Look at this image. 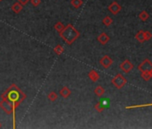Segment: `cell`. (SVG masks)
<instances>
[{
	"label": "cell",
	"instance_id": "6da1fadb",
	"mask_svg": "<svg viewBox=\"0 0 152 129\" xmlns=\"http://www.w3.org/2000/svg\"><path fill=\"white\" fill-rule=\"evenodd\" d=\"M26 97L25 93L15 84H11L1 94V98H5L12 102L15 109L22 101L25 100Z\"/></svg>",
	"mask_w": 152,
	"mask_h": 129
},
{
	"label": "cell",
	"instance_id": "7a4b0ae2",
	"mask_svg": "<svg viewBox=\"0 0 152 129\" xmlns=\"http://www.w3.org/2000/svg\"><path fill=\"white\" fill-rule=\"evenodd\" d=\"M62 40L68 45H72L79 37L80 32L73 26V24L69 23L66 26H65V29L59 33Z\"/></svg>",
	"mask_w": 152,
	"mask_h": 129
},
{
	"label": "cell",
	"instance_id": "3957f363",
	"mask_svg": "<svg viewBox=\"0 0 152 129\" xmlns=\"http://www.w3.org/2000/svg\"><path fill=\"white\" fill-rule=\"evenodd\" d=\"M0 109H2L6 114L14 116V123H15V109L14 108V105L12 104L8 100L5 98H1L0 101Z\"/></svg>",
	"mask_w": 152,
	"mask_h": 129
},
{
	"label": "cell",
	"instance_id": "277c9868",
	"mask_svg": "<svg viewBox=\"0 0 152 129\" xmlns=\"http://www.w3.org/2000/svg\"><path fill=\"white\" fill-rule=\"evenodd\" d=\"M111 83L116 89H122L126 84L127 80L125 79V77L123 76V75L117 74L111 80Z\"/></svg>",
	"mask_w": 152,
	"mask_h": 129
},
{
	"label": "cell",
	"instance_id": "5b68a950",
	"mask_svg": "<svg viewBox=\"0 0 152 129\" xmlns=\"http://www.w3.org/2000/svg\"><path fill=\"white\" fill-rule=\"evenodd\" d=\"M138 70L140 72H150L152 70V63L148 58L145 59L142 63H141L138 66Z\"/></svg>",
	"mask_w": 152,
	"mask_h": 129
},
{
	"label": "cell",
	"instance_id": "8992f818",
	"mask_svg": "<svg viewBox=\"0 0 152 129\" xmlns=\"http://www.w3.org/2000/svg\"><path fill=\"white\" fill-rule=\"evenodd\" d=\"M99 64L102 66L103 68L108 69V68H109V67L112 66V64H113V59H112V58H111L109 56L106 55V56H102V57L100 58Z\"/></svg>",
	"mask_w": 152,
	"mask_h": 129
},
{
	"label": "cell",
	"instance_id": "52a82bcc",
	"mask_svg": "<svg viewBox=\"0 0 152 129\" xmlns=\"http://www.w3.org/2000/svg\"><path fill=\"white\" fill-rule=\"evenodd\" d=\"M120 68H121L122 71H124V73H129L133 69V65L131 63L130 60L125 59L123 63H121Z\"/></svg>",
	"mask_w": 152,
	"mask_h": 129
},
{
	"label": "cell",
	"instance_id": "ba28073f",
	"mask_svg": "<svg viewBox=\"0 0 152 129\" xmlns=\"http://www.w3.org/2000/svg\"><path fill=\"white\" fill-rule=\"evenodd\" d=\"M121 9H122V6L116 1H114L108 6V11L110 12V13H112L113 15H117L119 12L121 11Z\"/></svg>",
	"mask_w": 152,
	"mask_h": 129
},
{
	"label": "cell",
	"instance_id": "9c48e42d",
	"mask_svg": "<svg viewBox=\"0 0 152 129\" xmlns=\"http://www.w3.org/2000/svg\"><path fill=\"white\" fill-rule=\"evenodd\" d=\"M97 40H98V41H99L100 44L106 45V44L109 41L110 38H109V36H108V35L106 32H102L101 34L99 35V37L97 38Z\"/></svg>",
	"mask_w": 152,
	"mask_h": 129
},
{
	"label": "cell",
	"instance_id": "30bf717a",
	"mask_svg": "<svg viewBox=\"0 0 152 129\" xmlns=\"http://www.w3.org/2000/svg\"><path fill=\"white\" fill-rule=\"evenodd\" d=\"M59 94L64 98V99H67L70 97V95L72 94V91L67 86H64L60 91H59Z\"/></svg>",
	"mask_w": 152,
	"mask_h": 129
},
{
	"label": "cell",
	"instance_id": "8fae6325",
	"mask_svg": "<svg viewBox=\"0 0 152 129\" xmlns=\"http://www.w3.org/2000/svg\"><path fill=\"white\" fill-rule=\"evenodd\" d=\"M88 76L92 82H94V83L99 79V75L96 70H91V71H90L88 74Z\"/></svg>",
	"mask_w": 152,
	"mask_h": 129
},
{
	"label": "cell",
	"instance_id": "7c38bea8",
	"mask_svg": "<svg viewBox=\"0 0 152 129\" xmlns=\"http://www.w3.org/2000/svg\"><path fill=\"white\" fill-rule=\"evenodd\" d=\"M22 4H20L19 2H16V3H15L13 6H12V7H11V9H12V11L14 12V13H15V14H19L20 12L22 10Z\"/></svg>",
	"mask_w": 152,
	"mask_h": 129
},
{
	"label": "cell",
	"instance_id": "4fadbf2b",
	"mask_svg": "<svg viewBox=\"0 0 152 129\" xmlns=\"http://www.w3.org/2000/svg\"><path fill=\"white\" fill-rule=\"evenodd\" d=\"M94 93L98 96V97H102L104 94H105V89L101 86V85H99L95 88L94 90Z\"/></svg>",
	"mask_w": 152,
	"mask_h": 129
},
{
	"label": "cell",
	"instance_id": "5bb4252c",
	"mask_svg": "<svg viewBox=\"0 0 152 129\" xmlns=\"http://www.w3.org/2000/svg\"><path fill=\"white\" fill-rule=\"evenodd\" d=\"M135 38L139 42H144L145 40V37H144V31H140L137 32V34L135 35Z\"/></svg>",
	"mask_w": 152,
	"mask_h": 129
},
{
	"label": "cell",
	"instance_id": "9a60e30c",
	"mask_svg": "<svg viewBox=\"0 0 152 129\" xmlns=\"http://www.w3.org/2000/svg\"><path fill=\"white\" fill-rule=\"evenodd\" d=\"M64 51H65V50H64V48H63V46L60 45V44L56 45V46L55 47V48H54V52H55L57 56L62 55V54L64 53Z\"/></svg>",
	"mask_w": 152,
	"mask_h": 129
},
{
	"label": "cell",
	"instance_id": "2e32d148",
	"mask_svg": "<svg viewBox=\"0 0 152 129\" xmlns=\"http://www.w3.org/2000/svg\"><path fill=\"white\" fill-rule=\"evenodd\" d=\"M71 5L74 8L78 9V8H80L81 6L83 5V0H71Z\"/></svg>",
	"mask_w": 152,
	"mask_h": 129
},
{
	"label": "cell",
	"instance_id": "e0dca14e",
	"mask_svg": "<svg viewBox=\"0 0 152 129\" xmlns=\"http://www.w3.org/2000/svg\"><path fill=\"white\" fill-rule=\"evenodd\" d=\"M95 109L99 112V113H101V112H103L104 110H105V109H106V107L104 106V104L101 102V100L100 101H99L96 105H95Z\"/></svg>",
	"mask_w": 152,
	"mask_h": 129
},
{
	"label": "cell",
	"instance_id": "ac0fdd59",
	"mask_svg": "<svg viewBox=\"0 0 152 129\" xmlns=\"http://www.w3.org/2000/svg\"><path fill=\"white\" fill-rule=\"evenodd\" d=\"M102 22H103V24L105 25V26H107V27H108V26H110L112 23H113V19L110 17V16H106L105 17L103 20H102Z\"/></svg>",
	"mask_w": 152,
	"mask_h": 129
},
{
	"label": "cell",
	"instance_id": "d6986e66",
	"mask_svg": "<svg viewBox=\"0 0 152 129\" xmlns=\"http://www.w3.org/2000/svg\"><path fill=\"white\" fill-rule=\"evenodd\" d=\"M54 28H55V30H56L58 33H60V32L65 29V25L63 24V23H62L61 22H57L56 23V24H55Z\"/></svg>",
	"mask_w": 152,
	"mask_h": 129
},
{
	"label": "cell",
	"instance_id": "ffe728a7",
	"mask_svg": "<svg viewBox=\"0 0 152 129\" xmlns=\"http://www.w3.org/2000/svg\"><path fill=\"white\" fill-rule=\"evenodd\" d=\"M139 18L141 19L142 21H147V20L149 18V15L148 12H146V11H142V12H141V13H140V15H139Z\"/></svg>",
	"mask_w": 152,
	"mask_h": 129
},
{
	"label": "cell",
	"instance_id": "44dd1931",
	"mask_svg": "<svg viewBox=\"0 0 152 129\" xmlns=\"http://www.w3.org/2000/svg\"><path fill=\"white\" fill-rule=\"evenodd\" d=\"M56 99H57V94H56V92H55V91H51V92H49V94H48V100H49V101L54 102V101L56 100Z\"/></svg>",
	"mask_w": 152,
	"mask_h": 129
},
{
	"label": "cell",
	"instance_id": "7402d4cb",
	"mask_svg": "<svg viewBox=\"0 0 152 129\" xmlns=\"http://www.w3.org/2000/svg\"><path fill=\"white\" fill-rule=\"evenodd\" d=\"M142 77L144 81H149L151 79L150 72H142Z\"/></svg>",
	"mask_w": 152,
	"mask_h": 129
},
{
	"label": "cell",
	"instance_id": "603a6c76",
	"mask_svg": "<svg viewBox=\"0 0 152 129\" xmlns=\"http://www.w3.org/2000/svg\"><path fill=\"white\" fill-rule=\"evenodd\" d=\"M144 37H145V40H149L152 38V33L149 31H144Z\"/></svg>",
	"mask_w": 152,
	"mask_h": 129
},
{
	"label": "cell",
	"instance_id": "cb8c5ba5",
	"mask_svg": "<svg viewBox=\"0 0 152 129\" xmlns=\"http://www.w3.org/2000/svg\"><path fill=\"white\" fill-rule=\"evenodd\" d=\"M30 2L33 6H39L41 4V0H31Z\"/></svg>",
	"mask_w": 152,
	"mask_h": 129
},
{
	"label": "cell",
	"instance_id": "d4e9b609",
	"mask_svg": "<svg viewBox=\"0 0 152 129\" xmlns=\"http://www.w3.org/2000/svg\"><path fill=\"white\" fill-rule=\"evenodd\" d=\"M17 1L20 3V4H22V6H25V5H27L31 0H17Z\"/></svg>",
	"mask_w": 152,
	"mask_h": 129
},
{
	"label": "cell",
	"instance_id": "484cf974",
	"mask_svg": "<svg viewBox=\"0 0 152 129\" xmlns=\"http://www.w3.org/2000/svg\"><path fill=\"white\" fill-rule=\"evenodd\" d=\"M150 75H151V78H152V70L150 71Z\"/></svg>",
	"mask_w": 152,
	"mask_h": 129
},
{
	"label": "cell",
	"instance_id": "4316f807",
	"mask_svg": "<svg viewBox=\"0 0 152 129\" xmlns=\"http://www.w3.org/2000/svg\"><path fill=\"white\" fill-rule=\"evenodd\" d=\"M2 127V125H1V122H0V128H1Z\"/></svg>",
	"mask_w": 152,
	"mask_h": 129
},
{
	"label": "cell",
	"instance_id": "83f0119b",
	"mask_svg": "<svg viewBox=\"0 0 152 129\" xmlns=\"http://www.w3.org/2000/svg\"><path fill=\"white\" fill-rule=\"evenodd\" d=\"M149 106H152V104H149Z\"/></svg>",
	"mask_w": 152,
	"mask_h": 129
},
{
	"label": "cell",
	"instance_id": "f1b7e54d",
	"mask_svg": "<svg viewBox=\"0 0 152 129\" xmlns=\"http://www.w3.org/2000/svg\"><path fill=\"white\" fill-rule=\"evenodd\" d=\"M1 1H3V0H0V2H1Z\"/></svg>",
	"mask_w": 152,
	"mask_h": 129
}]
</instances>
